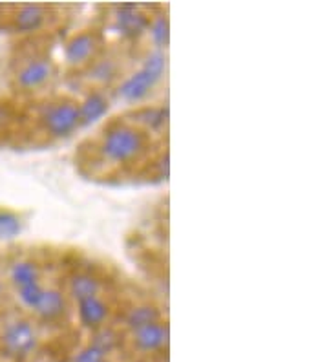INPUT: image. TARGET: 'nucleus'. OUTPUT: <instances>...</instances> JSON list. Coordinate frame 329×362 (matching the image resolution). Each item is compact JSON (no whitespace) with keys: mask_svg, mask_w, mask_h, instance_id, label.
Returning a JSON list of instances; mask_svg holds the SVG:
<instances>
[{"mask_svg":"<svg viewBox=\"0 0 329 362\" xmlns=\"http://www.w3.org/2000/svg\"><path fill=\"white\" fill-rule=\"evenodd\" d=\"M150 136L127 119L110 121L103 129L97 152L110 167H130L149 154Z\"/></svg>","mask_w":329,"mask_h":362,"instance_id":"obj_1","label":"nucleus"},{"mask_svg":"<svg viewBox=\"0 0 329 362\" xmlns=\"http://www.w3.org/2000/svg\"><path fill=\"white\" fill-rule=\"evenodd\" d=\"M165 71H167V55L163 53V49H152L143 59V64L119 83L115 93L121 101L139 105L158 88V84L165 77Z\"/></svg>","mask_w":329,"mask_h":362,"instance_id":"obj_2","label":"nucleus"},{"mask_svg":"<svg viewBox=\"0 0 329 362\" xmlns=\"http://www.w3.org/2000/svg\"><path fill=\"white\" fill-rule=\"evenodd\" d=\"M37 119L50 139H66L81 129L79 101L68 95L50 99L40 106Z\"/></svg>","mask_w":329,"mask_h":362,"instance_id":"obj_3","label":"nucleus"},{"mask_svg":"<svg viewBox=\"0 0 329 362\" xmlns=\"http://www.w3.org/2000/svg\"><path fill=\"white\" fill-rule=\"evenodd\" d=\"M39 348V332L30 318L17 317L6 322L0 332V351L13 361L31 357Z\"/></svg>","mask_w":329,"mask_h":362,"instance_id":"obj_4","label":"nucleus"},{"mask_svg":"<svg viewBox=\"0 0 329 362\" xmlns=\"http://www.w3.org/2000/svg\"><path fill=\"white\" fill-rule=\"evenodd\" d=\"M103 49H105L103 31L96 30V28H88V30L77 31L66 40L62 55H64L66 66L71 68V70L83 71L101 55Z\"/></svg>","mask_w":329,"mask_h":362,"instance_id":"obj_5","label":"nucleus"},{"mask_svg":"<svg viewBox=\"0 0 329 362\" xmlns=\"http://www.w3.org/2000/svg\"><path fill=\"white\" fill-rule=\"evenodd\" d=\"M57 76V62L46 53H33L21 62L13 74L15 88L33 93L46 88Z\"/></svg>","mask_w":329,"mask_h":362,"instance_id":"obj_6","label":"nucleus"},{"mask_svg":"<svg viewBox=\"0 0 329 362\" xmlns=\"http://www.w3.org/2000/svg\"><path fill=\"white\" fill-rule=\"evenodd\" d=\"M55 21V9L46 4H21L13 9L9 17V24L15 33L22 35H33L52 26Z\"/></svg>","mask_w":329,"mask_h":362,"instance_id":"obj_7","label":"nucleus"},{"mask_svg":"<svg viewBox=\"0 0 329 362\" xmlns=\"http://www.w3.org/2000/svg\"><path fill=\"white\" fill-rule=\"evenodd\" d=\"M152 15L146 13L145 8L134 4H123L115 8L114 30L128 40H137L149 31Z\"/></svg>","mask_w":329,"mask_h":362,"instance_id":"obj_8","label":"nucleus"},{"mask_svg":"<svg viewBox=\"0 0 329 362\" xmlns=\"http://www.w3.org/2000/svg\"><path fill=\"white\" fill-rule=\"evenodd\" d=\"M130 344L141 355L159 354L168 344V324L165 320H158L130 332Z\"/></svg>","mask_w":329,"mask_h":362,"instance_id":"obj_9","label":"nucleus"},{"mask_svg":"<svg viewBox=\"0 0 329 362\" xmlns=\"http://www.w3.org/2000/svg\"><path fill=\"white\" fill-rule=\"evenodd\" d=\"M68 310H70V304H68L66 291L59 287H44L33 315L44 324H59L61 320H64Z\"/></svg>","mask_w":329,"mask_h":362,"instance_id":"obj_10","label":"nucleus"},{"mask_svg":"<svg viewBox=\"0 0 329 362\" xmlns=\"http://www.w3.org/2000/svg\"><path fill=\"white\" fill-rule=\"evenodd\" d=\"M125 119L128 123L136 124L145 134H158L167 129L168 124V108L158 105H141L132 108Z\"/></svg>","mask_w":329,"mask_h":362,"instance_id":"obj_11","label":"nucleus"},{"mask_svg":"<svg viewBox=\"0 0 329 362\" xmlns=\"http://www.w3.org/2000/svg\"><path fill=\"white\" fill-rule=\"evenodd\" d=\"M110 315H112V308L103 298V295L90 296V298L77 302V318H79L81 326L86 327L88 332L93 333L106 326Z\"/></svg>","mask_w":329,"mask_h":362,"instance_id":"obj_12","label":"nucleus"},{"mask_svg":"<svg viewBox=\"0 0 329 362\" xmlns=\"http://www.w3.org/2000/svg\"><path fill=\"white\" fill-rule=\"evenodd\" d=\"M121 59L112 55V53H106V55H99L96 61L83 70L86 74L88 83L96 84V90H105V86H110V84L117 81L121 77Z\"/></svg>","mask_w":329,"mask_h":362,"instance_id":"obj_13","label":"nucleus"},{"mask_svg":"<svg viewBox=\"0 0 329 362\" xmlns=\"http://www.w3.org/2000/svg\"><path fill=\"white\" fill-rule=\"evenodd\" d=\"M110 110V98L105 90H90L79 101V117L81 127H88L97 121H101Z\"/></svg>","mask_w":329,"mask_h":362,"instance_id":"obj_14","label":"nucleus"},{"mask_svg":"<svg viewBox=\"0 0 329 362\" xmlns=\"http://www.w3.org/2000/svg\"><path fill=\"white\" fill-rule=\"evenodd\" d=\"M103 280L90 271H75L68 279V298L79 302L90 296L103 295Z\"/></svg>","mask_w":329,"mask_h":362,"instance_id":"obj_15","label":"nucleus"},{"mask_svg":"<svg viewBox=\"0 0 329 362\" xmlns=\"http://www.w3.org/2000/svg\"><path fill=\"white\" fill-rule=\"evenodd\" d=\"M158 320H163L161 310L158 305L150 304V302L134 304L123 315V326L127 327L128 333L136 332V329L146 326V324L158 322Z\"/></svg>","mask_w":329,"mask_h":362,"instance_id":"obj_16","label":"nucleus"},{"mask_svg":"<svg viewBox=\"0 0 329 362\" xmlns=\"http://www.w3.org/2000/svg\"><path fill=\"white\" fill-rule=\"evenodd\" d=\"M9 282L13 284L15 289L26 287L30 284L42 282V273L40 265L30 258H21L9 265Z\"/></svg>","mask_w":329,"mask_h":362,"instance_id":"obj_17","label":"nucleus"},{"mask_svg":"<svg viewBox=\"0 0 329 362\" xmlns=\"http://www.w3.org/2000/svg\"><path fill=\"white\" fill-rule=\"evenodd\" d=\"M152 39L154 49H163L168 46V39H171V24H168L167 15H154L150 18V26L146 31Z\"/></svg>","mask_w":329,"mask_h":362,"instance_id":"obj_18","label":"nucleus"},{"mask_svg":"<svg viewBox=\"0 0 329 362\" xmlns=\"http://www.w3.org/2000/svg\"><path fill=\"white\" fill-rule=\"evenodd\" d=\"M24 229L21 214L11 209L0 207V240H15Z\"/></svg>","mask_w":329,"mask_h":362,"instance_id":"obj_19","label":"nucleus"},{"mask_svg":"<svg viewBox=\"0 0 329 362\" xmlns=\"http://www.w3.org/2000/svg\"><path fill=\"white\" fill-rule=\"evenodd\" d=\"M119 342H121V337H119V333L115 332L114 327H110L108 324L103 326L101 329L93 332L92 340H90V344H92L93 348L99 349V351H103L105 355L114 354L115 349H117Z\"/></svg>","mask_w":329,"mask_h":362,"instance_id":"obj_20","label":"nucleus"},{"mask_svg":"<svg viewBox=\"0 0 329 362\" xmlns=\"http://www.w3.org/2000/svg\"><path fill=\"white\" fill-rule=\"evenodd\" d=\"M42 291H44V284L35 282V284H30V286L17 289V296L24 308H28L30 311H33L35 310L37 302L40 300V295H42Z\"/></svg>","mask_w":329,"mask_h":362,"instance_id":"obj_21","label":"nucleus"},{"mask_svg":"<svg viewBox=\"0 0 329 362\" xmlns=\"http://www.w3.org/2000/svg\"><path fill=\"white\" fill-rule=\"evenodd\" d=\"M15 121H17V108L11 103L0 101V136L8 134Z\"/></svg>","mask_w":329,"mask_h":362,"instance_id":"obj_22","label":"nucleus"},{"mask_svg":"<svg viewBox=\"0 0 329 362\" xmlns=\"http://www.w3.org/2000/svg\"><path fill=\"white\" fill-rule=\"evenodd\" d=\"M71 362H110V358L108 355H105L103 351L93 348L92 344H86L74 355Z\"/></svg>","mask_w":329,"mask_h":362,"instance_id":"obj_23","label":"nucleus"},{"mask_svg":"<svg viewBox=\"0 0 329 362\" xmlns=\"http://www.w3.org/2000/svg\"><path fill=\"white\" fill-rule=\"evenodd\" d=\"M4 295H6V287H4V284H2V280H0V300L4 298Z\"/></svg>","mask_w":329,"mask_h":362,"instance_id":"obj_24","label":"nucleus"},{"mask_svg":"<svg viewBox=\"0 0 329 362\" xmlns=\"http://www.w3.org/2000/svg\"><path fill=\"white\" fill-rule=\"evenodd\" d=\"M128 362H149V361H146V358H132V361Z\"/></svg>","mask_w":329,"mask_h":362,"instance_id":"obj_25","label":"nucleus"}]
</instances>
